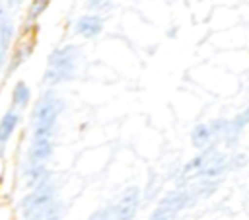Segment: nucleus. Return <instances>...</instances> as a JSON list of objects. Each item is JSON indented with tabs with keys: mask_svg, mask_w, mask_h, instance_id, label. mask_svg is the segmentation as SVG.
<instances>
[{
	"mask_svg": "<svg viewBox=\"0 0 249 220\" xmlns=\"http://www.w3.org/2000/svg\"><path fill=\"white\" fill-rule=\"evenodd\" d=\"M78 56H80V49L74 47V45H66V47L56 49L49 56V68L45 72V84L54 86L58 82L74 78Z\"/></svg>",
	"mask_w": 249,
	"mask_h": 220,
	"instance_id": "nucleus-1",
	"label": "nucleus"
},
{
	"mask_svg": "<svg viewBox=\"0 0 249 220\" xmlns=\"http://www.w3.org/2000/svg\"><path fill=\"white\" fill-rule=\"evenodd\" d=\"M193 199V191H173L167 197L161 199V202L158 204V208L152 212V216L148 220H171L179 214L181 208H185V204H189Z\"/></svg>",
	"mask_w": 249,
	"mask_h": 220,
	"instance_id": "nucleus-2",
	"label": "nucleus"
},
{
	"mask_svg": "<svg viewBox=\"0 0 249 220\" xmlns=\"http://www.w3.org/2000/svg\"><path fill=\"white\" fill-rule=\"evenodd\" d=\"M62 107V99L47 93L33 109V127H56V119Z\"/></svg>",
	"mask_w": 249,
	"mask_h": 220,
	"instance_id": "nucleus-3",
	"label": "nucleus"
},
{
	"mask_svg": "<svg viewBox=\"0 0 249 220\" xmlns=\"http://www.w3.org/2000/svg\"><path fill=\"white\" fill-rule=\"evenodd\" d=\"M53 136H54V127H35L33 128V140H31V148H29L31 164H43L53 154Z\"/></svg>",
	"mask_w": 249,
	"mask_h": 220,
	"instance_id": "nucleus-4",
	"label": "nucleus"
},
{
	"mask_svg": "<svg viewBox=\"0 0 249 220\" xmlns=\"http://www.w3.org/2000/svg\"><path fill=\"white\" fill-rule=\"evenodd\" d=\"M140 202V191L138 187H130L123 193L117 204L111 206V220H132L136 216Z\"/></svg>",
	"mask_w": 249,
	"mask_h": 220,
	"instance_id": "nucleus-5",
	"label": "nucleus"
},
{
	"mask_svg": "<svg viewBox=\"0 0 249 220\" xmlns=\"http://www.w3.org/2000/svg\"><path fill=\"white\" fill-rule=\"evenodd\" d=\"M74 29H76V33H80V35H84L88 39H93V37H97L101 33L103 19L99 16H91V14L89 16H82V18L76 19Z\"/></svg>",
	"mask_w": 249,
	"mask_h": 220,
	"instance_id": "nucleus-6",
	"label": "nucleus"
},
{
	"mask_svg": "<svg viewBox=\"0 0 249 220\" xmlns=\"http://www.w3.org/2000/svg\"><path fill=\"white\" fill-rule=\"evenodd\" d=\"M18 123H19V113L16 109H8L4 113V117L0 119V156L4 154V146L8 144L10 136L14 134Z\"/></svg>",
	"mask_w": 249,
	"mask_h": 220,
	"instance_id": "nucleus-7",
	"label": "nucleus"
},
{
	"mask_svg": "<svg viewBox=\"0 0 249 220\" xmlns=\"http://www.w3.org/2000/svg\"><path fill=\"white\" fill-rule=\"evenodd\" d=\"M249 125V107L245 111H241L233 121H228L226 125V132H224V138L228 142V146H233V142L237 140L239 132Z\"/></svg>",
	"mask_w": 249,
	"mask_h": 220,
	"instance_id": "nucleus-8",
	"label": "nucleus"
},
{
	"mask_svg": "<svg viewBox=\"0 0 249 220\" xmlns=\"http://www.w3.org/2000/svg\"><path fill=\"white\" fill-rule=\"evenodd\" d=\"M210 140H212V134H210L208 125L198 123V125L191 130V142H193V146H195V148L202 150V148H206V146L210 144Z\"/></svg>",
	"mask_w": 249,
	"mask_h": 220,
	"instance_id": "nucleus-9",
	"label": "nucleus"
},
{
	"mask_svg": "<svg viewBox=\"0 0 249 220\" xmlns=\"http://www.w3.org/2000/svg\"><path fill=\"white\" fill-rule=\"evenodd\" d=\"M12 99H14V105H16V107H21V109L29 103V99H31V92H29V88H27L25 82H18V84L14 86Z\"/></svg>",
	"mask_w": 249,
	"mask_h": 220,
	"instance_id": "nucleus-10",
	"label": "nucleus"
},
{
	"mask_svg": "<svg viewBox=\"0 0 249 220\" xmlns=\"http://www.w3.org/2000/svg\"><path fill=\"white\" fill-rule=\"evenodd\" d=\"M12 35H14V23H12V19L6 16V18L0 21V43H2L4 51L8 49V43L12 41Z\"/></svg>",
	"mask_w": 249,
	"mask_h": 220,
	"instance_id": "nucleus-11",
	"label": "nucleus"
},
{
	"mask_svg": "<svg viewBox=\"0 0 249 220\" xmlns=\"http://www.w3.org/2000/svg\"><path fill=\"white\" fill-rule=\"evenodd\" d=\"M31 51H33V43L19 45V49L16 51V56H14V60H12V64H10V68H8V70H10V72H12V70H16V68H18V66H19V64H21L29 55H31Z\"/></svg>",
	"mask_w": 249,
	"mask_h": 220,
	"instance_id": "nucleus-12",
	"label": "nucleus"
},
{
	"mask_svg": "<svg viewBox=\"0 0 249 220\" xmlns=\"http://www.w3.org/2000/svg\"><path fill=\"white\" fill-rule=\"evenodd\" d=\"M47 6H49V0H35V2L31 4V8H29V16H27V19H29V21L37 19V18L47 10Z\"/></svg>",
	"mask_w": 249,
	"mask_h": 220,
	"instance_id": "nucleus-13",
	"label": "nucleus"
},
{
	"mask_svg": "<svg viewBox=\"0 0 249 220\" xmlns=\"http://www.w3.org/2000/svg\"><path fill=\"white\" fill-rule=\"evenodd\" d=\"M226 125H228L226 119H214V121L208 125L210 134H212V136H224V132H226Z\"/></svg>",
	"mask_w": 249,
	"mask_h": 220,
	"instance_id": "nucleus-14",
	"label": "nucleus"
},
{
	"mask_svg": "<svg viewBox=\"0 0 249 220\" xmlns=\"http://www.w3.org/2000/svg\"><path fill=\"white\" fill-rule=\"evenodd\" d=\"M88 8L93 10V12L111 10V0H88Z\"/></svg>",
	"mask_w": 249,
	"mask_h": 220,
	"instance_id": "nucleus-15",
	"label": "nucleus"
},
{
	"mask_svg": "<svg viewBox=\"0 0 249 220\" xmlns=\"http://www.w3.org/2000/svg\"><path fill=\"white\" fill-rule=\"evenodd\" d=\"M88 220H111V206L103 208V210H97L95 214H91Z\"/></svg>",
	"mask_w": 249,
	"mask_h": 220,
	"instance_id": "nucleus-16",
	"label": "nucleus"
},
{
	"mask_svg": "<svg viewBox=\"0 0 249 220\" xmlns=\"http://www.w3.org/2000/svg\"><path fill=\"white\" fill-rule=\"evenodd\" d=\"M6 16H8V14H6L4 6H0V21H2ZM4 56H6V51H4V47H2V43H0V66H2V62H4Z\"/></svg>",
	"mask_w": 249,
	"mask_h": 220,
	"instance_id": "nucleus-17",
	"label": "nucleus"
},
{
	"mask_svg": "<svg viewBox=\"0 0 249 220\" xmlns=\"http://www.w3.org/2000/svg\"><path fill=\"white\" fill-rule=\"evenodd\" d=\"M245 164V156L243 154H237L235 158H231V167H241Z\"/></svg>",
	"mask_w": 249,
	"mask_h": 220,
	"instance_id": "nucleus-18",
	"label": "nucleus"
}]
</instances>
